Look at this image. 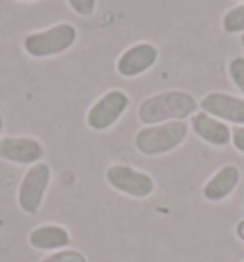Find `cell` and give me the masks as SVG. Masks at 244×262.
Masks as SVG:
<instances>
[{"mask_svg": "<svg viewBox=\"0 0 244 262\" xmlns=\"http://www.w3.org/2000/svg\"><path fill=\"white\" fill-rule=\"evenodd\" d=\"M19 2H35V0H19Z\"/></svg>", "mask_w": 244, "mask_h": 262, "instance_id": "cell-21", "label": "cell"}, {"mask_svg": "<svg viewBox=\"0 0 244 262\" xmlns=\"http://www.w3.org/2000/svg\"><path fill=\"white\" fill-rule=\"evenodd\" d=\"M227 71H229L233 84L244 94V56H235V58L231 59Z\"/></svg>", "mask_w": 244, "mask_h": 262, "instance_id": "cell-14", "label": "cell"}, {"mask_svg": "<svg viewBox=\"0 0 244 262\" xmlns=\"http://www.w3.org/2000/svg\"><path fill=\"white\" fill-rule=\"evenodd\" d=\"M44 157L42 142L31 136H4L0 138V159L14 165H35Z\"/></svg>", "mask_w": 244, "mask_h": 262, "instance_id": "cell-9", "label": "cell"}, {"mask_svg": "<svg viewBox=\"0 0 244 262\" xmlns=\"http://www.w3.org/2000/svg\"><path fill=\"white\" fill-rule=\"evenodd\" d=\"M189 136V124L185 121H170V123L151 124L137 130L134 146L139 153L147 157H158L174 151L183 144Z\"/></svg>", "mask_w": 244, "mask_h": 262, "instance_id": "cell-2", "label": "cell"}, {"mask_svg": "<svg viewBox=\"0 0 244 262\" xmlns=\"http://www.w3.org/2000/svg\"><path fill=\"white\" fill-rule=\"evenodd\" d=\"M199 107L223 123L244 126V98L227 92H208L199 102Z\"/></svg>", "mask_w": 244, "mask_h": 262, "instance_id": "cell-7", "label": "cell"}, {"mask_svg": "<svg viewBox=\"0 0 244 262\" xmlns=\"http://www.w3.org/2000/svg\"><path fill=\"white\" fill-rule=\"evenodd\" d=\"M2 128H4V117L0 115V134H2ZM2 138V136H0Z\"/></svg>", "mask_w": 244, "mask_h": 262, "instance_id": "cell-19", "label": "cell"}, {"mask_svg": "<svg viewBox=\"0 0 244 262\" xmlns=\"http://www.w3.org/2000/svg\"><path fill=\"white\" fill-rule=\"evenodd\" d=\"M105 180L118 193H124L134 199H147L155 191V180L151 176L139 168L122 165V163H115L105 170Z\"/></svg>", "mask_w": 244, "mask_h": 262, "instance_id": "cell-6", "label": "cell"}, {"mask_svg": "<svg viewBox=\"0 0 244 262\" xmlns=\"http://www.w3.org/2000/svg\"><path fill=\"white\" fill-rule=\"evenodd\" d=\"M240 182V168L237 165H223L202 188V195L210 203H219L237 189Z\"/></svg>", "mask_w": 244, "mask_h": 262, "instance_id": "cell-11", "label": "cell"}, {"mask_svg": "<svg viewBox=\"0 0 244 262\" xmlns=\"http://www.w3.org/2000/svg\"><path fill=\"white\" fill-rule=\"evenodd\" d=\"M40 262H88L86 255H82L80 251H72V249H61L48 255Z\"/></svg>", "mask_w": 244, "mask_h": 262, "instance_id": "cell-15", "label": "cell"}, {"mask_svg": "<svg viewBox=\"0 0 244 262\" xmlns=\"http://www.w3.org/2000/svg\"><path fill=\"white\" fill-rule=\"evenodd\" d=\"M240 46H242V48H244V35H242V37H240Z\"/></svg>", "mask_w": 244, "mask_h": 262, "instance_id": "cell-20", "label": "cell"}, {"mask_svg": "<svg viewBox=\"0 0 244 262\" xmlns=\"http://www.w3.org/2000/svg\"><path fill=\"white\" fill-rule=\"evenodd\" d=\"M130 107V96L124 90H109L105 94H101L95 102L92 103V107L86 113V124L88 128H92L95 132L109 130L113 124L118 123L126 110Z\"/></svg>", "mask_w": 244, "mask_h": 262, "instance_id": "cell-5", "label": "cell"}, {"mask_svg": "<svg viewBox=\"0 0 244 262\" xmlns=\"http://www.w3.org/2000/svg\"><path fill=\"white\" fill-rule=\"evenodd\" d=\"M242 2H244V0H240V4H242Z\"/></svg>", "mask_w": 244, "mask_h": 262, "instance_id": "cell-22", "label": "cell"}, {"mask_svg": "<svg viewBox=\"0 0 244 262\" xmlns=\"http://www.w3.org/2000/svg\"><path fill=\"white\" fill-rule=\"evenodd\" d=\"M52 180V168L48 163H35L23 174L17 189V205L25 214H36L40 211L46 189Z\"/></svg>", "mask_w": 244, "mask_h": 262, "instance_id": "cell-4", "label": "cell"}, {"mask_svg": "<svg viewBox=\"0 0 244 262\" xmlns=\"http://www.w3.org/2000/svg\"><path fill=\"white\" fill-rule=\"evenodd\" d=\"M65 2L69 4V8L75 14L82 15V17L92 15L95 12V4H97V0H65Z\"/></svg>", "mask_w": 244, "mask_h": 262, "instance_id": "cell-16", "label": "cell"}, {"mask_svg": "<svg viewBox=\"0 0 244 262\" xmlns=\"http://www.w3.org/2000/svg\"><path fill=\"white\" fill-rule=\"evenodd\" d=\"M235 233H237V237L244 243V219L240 220V222H237V226H235Z\"/></svg>", "mask_w": 244, "mask_h": 262, "instance_id": "cell-18", "label": "cell"}, {"mask_svg": "<svg viewBox=\"0 0 244 262\" xmlns=\"http://www.w3.org/2000/svg\"><path fill=\"white\" fill-rule=\"evenodd\" d=\"M77 38H79L77 27L69 21H61L48 29L29 33L23 38V50L27 56L36 59L54 58V56L71 50Z\"/></svg>", "mask_w": 244, "mask_h": 262, "instance_id": "cell-3", "label": "cell"}, {"mask_svg": "<svg viewBox=\"0 0 244 262\" xmlns=\"http://www.w3.org/2000/svg\"><path fill=\"white\" fill-rule=\"evenodd\" d=\"M231 144L238 153H244V126L231 128Z\"/></svg>", "mask_w": 244, "mask_h": 262, "instance_id": "cell-17", "label": "cell"}, {"mask_svg": "<svg viewBox=\"0 0 244 262\" xmlns=\"http://www.w3.org/2000/svg\"><path fill=\"white\" fill-rule=\"evenodd\" d=\"M189 128L210 146L214 147H225L231 142V128L227 123H223L219 119L204 113V111H199L191 117V123H189Z\"/></svg>", "mask_w": 244, "mask_h": 262, "instance_id": "cell-10", "label": "cell"}, {"mask_svg": "<svg viewBox=\"0 0 244 262\" xmlns=\"http://www.w3.org/2000/svg\"><path fill=\"white\" fill-rule=\"evenodd\" d=\"M71 243V233L65 230L63 226L58 224H42L36 226L29 233V245L36 251H61L69 247Z\"/></svg>", "mask_w": 244, "mask_h": 262, "instance_id": "cell-12", "label": "cell"}, {"mask_svg": "<svg viewBox=\"0 0 244 262\" xmlns=\"http://www.w3.org/2000/svg\"><path fill=\"white\" fill-rule=\"evenodd\" d=\"M199 110V102L185 90H164L145 98L137 107V119L145 124H160L170 121H185Z\"/></svg>", "mask_w": 244, "mask_h": 262, "instance_id": "cell-1", "label": "cell"}, {"mask_svg": "<svg viewBox=\"0 0 244 262\" xmlns=\"http://www.w3.org/2000/svg\"><path fill=\"white\" fill-rule=\"evenodd\" d=\"M158 61V48L151 42H137L122 52L116 59V73L134 79L149 71Z\"/></svg>", "mask_w": 244, "mask_h": 262, "instance_id": "cell-8", "label": "cell"}, {"mask_svg": "<svg viewBox=\"0 0 244 262\" xmlns=\"http://www.w3.org/2000/svg\"><path fill=\"white\" fill-rule=\"evenodd\" d=\"M222 27L229 35H244V2L223 14Z\"/></svg>", "mask_w": 244, "mask_h": 262, "instance_id": "cell-13", "label": "cell"}]
</instances>
